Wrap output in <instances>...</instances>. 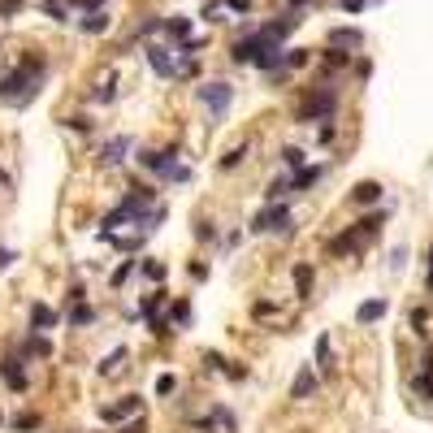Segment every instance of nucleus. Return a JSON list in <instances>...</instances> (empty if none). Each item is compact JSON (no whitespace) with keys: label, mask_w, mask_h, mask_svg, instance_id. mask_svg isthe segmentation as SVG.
<instances>
[{"label":"nucleus","mask_w":433,"mask_h":433,"mask_svg":"<svg viewBox=\"0 0 433 433\" xmlns=\"http://www.w3.org/2000/svg\"><path fill=\"white\" fill-rule=\"evenodd\" d=\"M139 277H143V282H152V286H161L165 277H169V265H165V260H139Z\"/></svg>","instance_id":"bb28decb"},{"label":"nucleus","mask_w":433,"mask_h":433,"mask_svg":"<svg viewBox=\"0 0 433 433\" xmlns=\"http://www.w3.org/2000/svg\"><path fill=\"white\" fill-rule=\"evenodd\" d=\"M105 5H109V0H65V9H83V13H95Z\"/></svg>","instance_id":"a19ab883"},{"label":"nucleus","mask_w":433,"mask_h":433,"mask_svg":"<svg viewBox=\"0 0 433 433\" xmlns=\"http://www.w3.org/2000/svg\"><path fill=\"white\" fill-rule=\"evenodd\" d=\"M277 312V303H269V299H260V303H251V317H273Z\"/></svg>","instance_id":"09e8293b"},{"label":"nucleus","mask_w":433,"mask_h":433,"mask_svg":"<svg viewBox=\"0 0 433 433\" xmlns=\"http://www.w3.org/2000/svg\"><path fill=\"white\" fill-rule=\"evenodd\" d=\"M131 273H139V260H131V256H126V260H121V265L109 273V286H113V291H121L126 282H131Z\"/></svg>","instance_id":"2f4dec72"},{"label":"nucleus","mask_w":433,"mask_h":433,"mask_svg":"<svg viewBox=\"0 0 433 433\" xmlns=\"http://www.w3.org/2000/svg\"><path fill=\"white\" fill-rule=\"evenodd\" d=\"M403 265H407V247H394V251H390V269L399 273Z\"/></svg>","instance_id":"3c124183"},{"label":"nucleus","mask_w":433,"mask_h":433,"mask_svg":"<svg viewBox=\"0 0 433 433\" xmlns=\"http://www.w3.org/2000/svg\"><path fill=\"white\" fill-rule=\"evenodd\" d=\"M147 334L156 338V342H165V338H173V329H169L165 317H147Z\"/></svg>","instance_id":"c9c22d12"},{"label":"nucleus","mask_w":433,"mask_h":433,"mask_svg":"<svg viewBox=\"0 0 433 433\" xmlns=\"http://www.w3.org/2000/svg\"><path fill=\"white\" fill-rule=\"evenodd\" d=\"M61 433H79V429H61Z\"/></svg>","instance_id":"052dcab7"},{"label":"nucleus","mask_w":433,"mask_h":433,"mask_svg":"<svg viewBox=\"0 0 433 433\" xmlns=\"http://www.w3.org/2000/svg\"><path fill=\"white\" fill-rule=\"evenodd\" d=\"M165 27V18H156V13H147V22H139V35H156Z\"/></svg>","instance_id":"a18cd8bd"},{"label":"nucleus","mask_w":433,"mask_h":433,"mask_svg":"<svg viewBox=\"0 0 433 433\" xmlns=\"http://www.w3.org/2000/svg\"><path fill=\"white\" fill-rule=\"evenodd\" d=\"M143 57H147V65H152V74H156V79H173V74H178L173 48H165V44H147Z\"/></svg>","instance_id":"9b49d317"},{"label":"nucleus","mask_w":433,"mask_h":433,"mask_svg":"<svg viewBox=\"0 0 433 433\" xmlns=\"http://www.w3.org/2000/svg\"><path fill=\"white\" fill-rule=\"evenodd\" d=\"M204 22H221V5H217V0H208V5H204V13H199Z\"/></svg>","instance_id":"8fccbe9b"},{"label":"nucleus","mask_w":433,"mask_h":433,"mask_svg":"<svg viewBox=\"0 0 433 433\" xmlns=\"http://www.w3.org/2000/svg\"><path fill=\"white\" fill-rule=\"evenodd\" d=\"M126 360H131V347H113L105 360L95 364V373H100V377H117V373L126 368Z\"/></svg>","instance_id":"a211bd4d"},{"label":"nucleus","mask_w":433,"mask_h":433,"mask_svg":"<svg viewBox=\"0 0 433 433\" xmlns=\"http://www.w3.org/2000/svg\"><path fill=\"white\" fill-rule=\"evenodd\" d=\"M131 152H135V135H113V139H105V147H100V165L117 169V165H126Z\"/></svg>","instance_id":"9d476101"},{"label":"nucleus","mask_w":433,"mask_h":433,"mask_svg":"<svg viewBox=\"0 0 433 433\" xmlns=\"http://www.w3.org/2000/svg\"><path fill=\"white\" fill-rule=\"evenodd\" d=\"M57 325H61V312L35 299L31 312H27V329H31V334H48V329H57Z\"/></svg>","instance_id":"4468645a"},{"label":"nucleus","mask_w":433,"mask_h":433,"mask_svg":"<svg viewBox=\"0 0 433 433\" xmlns=\"http://www.w3.org/2000/svg\"><path fill=\"white\" fill-rule=\"evenodd\" d=\"M152 390H156V399H169V394L178 390V373H161V377H156V386H152Z\"/></svg>","instance_id":"e433bc0d"},{"label":"nucleus","mask_w":433,"mask_h":433,"mask_svg":"<svg viewBox=\"0 0 433 433\" xmlns=\"http://www.w3.org/2000/svg\"><path fill=\"white\" fill-rule=\"evenodd\" d=\"M173 44H187L191 39V18H182V13H178V18H165V27H161Z\"/></svg>","instance_id":"a878e982"},{"label":"nucleus","mask_w":433,"mask_h":433,"mask_svg":"<svg viewBox=\"0 0 433 433\" xmlns=\"http://www.w3.org/2000/svg\"><path fill=\"white\" fill-rule=\"evenodd\" d=\"M69 303H87V286H83V282H74V286L65 291V308H69Z\"/></svg>","instance_id":"c03bdc74"},{"label":"nucleus","mask_w":433,"mask_h":433,"mask_svg":"<svg viewBox=\"0 0 433 433\" xmlns=\"http://www.w3.org/2000/svg\"><path fill=\"white\" fill-rule=\"evenodd\" d=\"M247 234H291V204H265L247 221Z\"/></svg>","instance_id":"0eeeda50"},{"label":"nucleus","mask_w":433,"mask_h":433,"mask_svg":"<svg viewBox=\"0 0 433 433\" xmlns=\"http://www.w3.org/2000/svg\"><path fill=\"white\" fill-rule=\"evenodd\" d=\"M381 195H386V187L373 182V178H368V182H355V187H351V204H355V208H377Z\"/></svg>","instance_id":"dca6fc26"},{"label":"nucleus","mask_w":433,"mask_h":433,"mask_svg":"<svg viewBox=\"0 0 433 433\" xmlns=\"http://www.w3.org/2000/svg\"><path fill=\"white\" fill-rule=\"evenodd\" d=\"M312 355H317V364H312V368H321L325 377L334 373V342H329V334H321V338H317V351H312Z\"/></svg>","instance_id":"393cba45"},{"label":"nucleus","mask_w":433,"mask_h":433,"mask_svg":"<svg viewBox=\"0 0 433 433\" xmlns=\"http://www.w3.org/2000/svg\"><path fill=\"white\" fill-rule=\"evenodd\" d=\"M277 156H282V165H286V173H299L303 165H308V152H303V147H295V143H286L282 152H277Z\"/></svg>","instance_id":"c85d7f7f"},{"label":"nucleus","mask_w":433,"mask_h":433,"mask_svg":"<svg viewBox=\"0 0 433 433\" xmlns=\"http://www.w3.org/2000/svg\"><path fill=\"white\" fill-rule=\"evenodd\" d=\"M135 161L156 182H191V165H182V147H135Z\"/></svg>","instance_id":"7ed1b4c3"},{"label":"nucleus","mask_w":433,"mask_h":433,"mask_svg":"<svg viewBox=\"0 0 433 433\" xmlns=\"http://www.w3.org/2000/svg\"><path fill=\"white\" fill-rule=\"evenodd\" d=\"M65 131H79V135H91V131H95V121H91L87 113H69V117H65Z\"/></svg>","instance_id":"f704fd0d"},{"label":"nucleus","mask_w":433,"mask_h":433,"mask_svg":"<svg viewBox=\"0 0 433 433\" xmlns=\"http://www.w3.org/2000/svg\"><path fill=\"white\" fill-rule=\"evenodd\" d=\"M0 182H5V173H0Z\"/></svg>","instance_id":"680f3d73"},{"label":"nucleus","mask_w":433,"mask_h":433,"mask_svg":"<svg viewBox=\"0 0 433 433\" xmlns=\"http://www.w3.org/2000/svg\"><path fill=\"white\" fill-rule=\"evenodd\" d=\"M429 291H433V247H429Z\"/></svg>","instance_id":"bf43d9fd"},{"label":"nucleus","mask_w":433,"mask_h":433,"mask_svg":"<svg viewBox=\"0 0 433 433\" xmlns=\"http://www.w3.org/2000/svg\"><path fill=\"white\" fill-rule=\"evenodd\" d=\"M199 360H204V368H208V373H225V364H230V360H225L221 351H204Z\"/></svg>","instance_id":"58836bf2"},{"label":"nucleus","mask_w":433,"mask_h":433,"mask_svg":"<svg viewBox=\"0 0 433 433\" xmlns=\"http://www.w3.org/2000/svg\"><path fill=\"white\" fill-rule=\"evenodd\" d=\"M195 243H204V247L213 243V247H217V243H221V230H217V221L199 217V221H195Z\"/></svg>","instance_id":"7c9ffc66"},{"label":"nucleus","mask_w":433,"mask_h":433,"mask_svg":"<svg viewBox=\"0 0 433 433\" xmlns=\"http://www.w3.org/2000/svg\"><path fill=\"white\" fill-rule=\"evenodd\" d=\"M0 425H5V416H0Z\"/></svg>","instance_id":"e2e57ef3"},{"label":"nucleus","mask_w":433,"mask_h":433,"mask_svg":"<svg viewBox=\"0 0 433 433\" xmlns=\"http://www.w3.org/2000/svg\"><path fill=\"white\" fill-rule=\"evenodd\" d=\"M282 195H291V173H277L273 182L265 187V199H269V204H282Z\"/></svg>","instance_id":"72a5a7b5"},{"label":"nucleus","mask_w":433,"mask_h":433,"mask_svg":"<svg viewBox=\"0 0 433 433\" xmlns=\"http://www.w3.org/2000/svg\"><path fill=\"white\" fill-rule=\"evenodd\" d=\"M325 178V165H303L299 173H291V191H308Z\"/></svg>","instance_id":"5701e85b"},{"label":"nucleus","mask_w":433,"mask_h":433,"mask_svg":"<svg viewBox=\"0 0 433 433\" xmlns=\"http://www.w3.org/2000/svg\"><path fill=\"white\" fill-rule=\"evenodd\" d=\"M195 100L208 109L213 121H221L225 113H230V105H234V87L225 83V79H204V83L195 87Z\"/></svg>","instance_id":"39448f33"},{"label":"nucleus","mask_w":433,"mask_h":433,"mask_svg":"<svg viewBox=\"0 0 433 433\" xmlns=\"http://www.w3.org/2000/svg\"><path fill=\"white\" fill-rule=\"evenodd\" d=\"M13 351L22 355V360H53V338H48V334H27V338H18L13 342Z\"/></svg>","instance_id":"ddd939ff"},{"label":"nucleus","mask_w":433,"mask_h":433,"mask_svg":"<svg viewBox=\"0 0 433 433\" xmlns=\"http://www.w3.org/2000/svg\"><path fill=\"white\" fill-rule=\"evenodd\" d=\"M65 321H69V329H91V325L100 321V312L91 308V303H69V308H65Z\"/></svg>","instance_id":"f3484780"},{"label":"nucleus","mask_w":433,"mask_h":433,"mask_svg":"<svg viewBox=\"0 0 433 433\" xmlns=\"http://www.w3.org/2000/svg\"><path fill=\"white\" fill-rule=\"evenodd\" d=\"M334 113H338V91L334 87H312L303 95V105L295 109V121L317 126V121H334Z\"/></svg>","instance_id":"20e7f679"},{"label":"nucleus","mask_w":433,"mask_h":433,"mask_svg":"<svg viewBox=\"0 0 433 433\" xmlns=\"http://www.w3.org/2000/svg\"><path fill=\"white\" fill-rule=\"evenodd\" d=\"M321 143H334V121H321V131H317Z\"/></svg>","instance_id":"5fc2aeb1"},{"label":"nucleus","mask_w":433,"mask_h":433,"mask_svg":"<svg viewBox=\"0 0 433 433\" xmlns=\"http://www.w3.org/2000/svg\"><path fill=\"white\" fill-rule=\"evenodd\" d=\"M225 377H230V381H247V368L243 364H225Z\"/></svg>","instance_id":"864d4df0"},{"label":"nucleus","mask_w":433,"mask_h":433,"mask_svg":"<svg viewBox=\"0 0 433 433\" xmlns=\"http://www.w3.org/2000/svg\"><path fill=\"white\" fill-rule=\"evenodd\" d=\"M44 79H48V57L44 53H22L5 74H0V105H9V109L35 105V95L44 91Z\"/></svg>","instance_id":"f257e3e1"},{"label":"nucleus","mask_w":433,"mask_h":433,"mask_svg":"<svg viewBox=\"0 0 433 433\" xmlns=\"http://www.w3.org/2000/svg\"><path fill=\"white\" fill-rule=\"evenodd\" d=\"M13 260H18V251H13V247H0V273H5Z\"/></svg>","instance_id":"603ef678"},{"label":"nucleus","mask_w":433,"mask_h":433,"mask_svg":"<svg viewBox=\"0 0 433 433\" xmlns=\"http://www.w3.org/2000/svg\"><path fill=\"white\" fill-rule=\"evenodd\" d=\"M121 433H147V416H131L121 425Z\"/></svg>","instance_id":"de8ad7c7"},{"label":"nucleus","mask_w":433,"mask_h":433,"mask_svg":"<svg viewBox=\"0 0 433 433\" xmlns=\"http://www.w3.org/2000/svg\"><path fill=\"white\" fill-rule=\"evenodd\" d=\"M412 329H416L420 338L429 334V312H425V308H412Z\"/></svg>","instance_id":"37998d69"},{"label":"nucleus","mask_w":433,"mask_h":433,"mask_svg":"<svg viewBox=\"0 0 433 433\" xmlns=\"http://www.w3.org/2000/svg\"><path fill=\"white\" fill-rule=\"evenodd\" d=\"M317 386H321V377H317V368H312V364H303V368L295 373V381H291V399H295V403H303V399H312V394H317Z\"/></svg>","instance_id":"2eb2a0df"},{"label":"nucleus","mask_w":433,"mask_h":433,"mask_svg":"<svg viewBox=\"0 0 433 433\" xmlns=\"http://www.w3.org/2000/svg\"><path fill=\"white\" fill-rule=\"evenodd\" d=\"M291 277H295V295H299V299H312V277H317V269H312L308 260H299V265L291 269Z\"/></svg>","instance_id":"aec40b11"},{"label":"nucleus","mask_w":433,"mask_h":433,"mask_svg":"<svg viewBox=\"0 0 433 433\" xmlns=\"http://www.w3.org/2000/svg\"><path fill=\"white\" fill-rule=\"evenodd\" d=\"M187 277H191V282L199 286V282H208V277H213V269L204 265V260H191V265H187Z\"/></svg>","instance_id":"ea45409f"},{"label":"nucleus","mask_w":433,"mask_h":433,"mask_svg":"<svg viewBox=\"0 0 433 433\" xmlns=\"http://www.w3.org/2000/svg\"><path fill=\"white\" fill-rule=\"evenodd\" d=\"M312 0H291V13H299V9H308Z\"/></svg>","instance_id":"13d9d810"},{"label":"nucleus","mask_w":433,"mask_h":433,"mask_svg":"<svg viewBox=\"0 0 433 433\" xmlns=\"http://www.w3.org/2000/svg\"><path fill=\"white\" fill-rule=\"evenodd\" d=\"M9 429H13V433H35V429H44V416H39V412H18V416L9 420Z\"/></svg>","instance_id":"473e14b6"},{"label":"nucleus","mask_w":433,"mask_h":433,"mask_svg":"<svg viewBox=\"0 0 433 433\" xmlns=\"http://www.w3.org/2000/svg\"><path fill=\"white\" fill-rule=\"evenodd\" d=\"M325 65L342 69V65H351V53H342V48H329V53H325Z\"/></svg>","instance_id":"79ce46f5"},{"label":"nucleus","mask_w":433,"mask_h":433,"mask_svg":"<svg viewBox=\"0 0 433 433\" xmlns=\"http://www.w3.org/2000/svg\"><path fill=\"white\" fill-rule=\"evenodd\" d=\"M187 429L191 433H239V416L225 403H208L204 416H187Z\"/></svg>","instance_id":"423d86ee"},{"label":"nucleus","mask_w":433,"mask_h":433,"mask_svg":"<svg viewBox=\"0 0 433 433\" xmlns=\"http://www.w3.org/2000/svg\"><path fill=\"white\" fill-rule=\"evenodd\" d=\"M109 27H113V18H109L105 9H95V13H83V18H79V31H83V35H105Z\"/></svg>","instance_id":"4be33fe9"},{"label":"nucleus","mask_w":433,"mask_h":433,"mask_svg":"<svg viewBox=\"0 0 433 433\" xmlns=\"http://www.w3.org/2000/svg\"><path fill=\"white\" fill-rule=\"evenodd\" d=\"M165 303H169V291H165V286H156L152 295H143V299H139V317H143V321H147V317H161V312H165Z\"/></svg>","instance_id":"412c9836"},{"label":"nucleus","mask_w":433,"mask_h":433,"mask_svg":"<svg viewBox=\"0 0 433 433\" xmlns=\"http://www.w3.org/2000/svg\"><path fill=\"white\" fill-rule=\"evenodd\" d=\"M139 412H143V394H121L113 403H100V420H105V425H126Z\"/></svg>","instance_id":"1a4fd4ad"},{"label":"nucleus","mask_w":433,"mask_h":433,"mask_svg":"<svg viewBox=\"0 0 433 433\" xmlns=\"http://www.w3.org/2000/svg\"><path fill=\"white\" fill-rule=\"evenodd\" d=\"M364 44V31H355V27H334L329 31V48H360Z\"/></svg>","instance_id":"b1692460"},{"label":"nucleus","mask_w":433,"mask_h":433,"mask_svg":"<svg viewBox=\"0 0 433 433\" xmlns=\"http://www.w3.org/2000/svg\"><path fill=\"white\" fill-rule=\"evenodd\" d=\"M165 321H169V329H173V334H182V329H191V321H195L191 295H178V299H169V303H165Z\"/></svg>","instance_id":"f8f14e48"},{"label":"nucleus","mask_w":433,"mask_h":433,"mask_svg":"<svg viewBox=\"0 0 433 433\" xmlns=\"http://www.w3.org/2000/svg\"><path fill=\"white\" fill-rule=\"evenodd\" d=\"M386 312H390V303H386V299H364L360 308H355V321H360V325H377Z\"/></svg>","instance_id":"6ab92c4d"},{"label":"nucleus","mask_w":433,"mask_h":433,"mask_svg":"<svg viewBox=\"0 0 433 433\" xmlns=\"http://www.w3.org/2000/svg\"><path fill=\"white\" fill-rule=\"evenodd\" d=\"M225 9L230 13H251V0H225Z\"/></svg>","instance_id":"6e6d98bb"},{"label":"nucleus","mask_w":433,"mask_h":433,"mask_svg":"<svg viewBox=\"0 0 433 433\" xmlns=\"http://www.w3.org/2000/svg\"><path fill=\"white\" fill-rule=\"evenodd\" d=\"M0 381H5V390H13V394H27V390H31V373H27V360H22L18 351L0 355Z\"/></svg>","instance_id":"6e6552de"},{"label":"nucleus","mask_w":433,"mask_h":433,"mask_svg":"<svg viewBox=\"0 0 433 433\" xmlns=\"http://www.w3.org/2000/svg\"><path fill=\"white\" fill-rule=\"evenodd\" d=\"M247 156H251V143H239V147H230V152H225V156L217 161V169H221V173H230V169H239Z\"/></svg>","instance_id":"c756f323"},{"label":"nucleus","mask_w":433,"mask_h":433,"mask_svg":"<svg viewBox=\"0 0 433 433\" xmlns=\"http://www.w3.org/2000/svg\"><path fill=\"white\" fill-rule=\"evenodd\" d=\"M117 100V74H109V79H100L95 91H91V105H113Z\"/></svg>","instance_id":"cd10ccee"},{"label":"nucleus","mask_w":433,"mask_h":433,"mask_svg":"<svg viewBox=\"0 0 433 433\" xmlns=\"http://www.w3.org/2000/svg\"><path fill=\"white\" fill-rule=\"evenodd\" d=\"M221 243H225V251H234V247H239V243H243V230H230V234H225V239H221Z\"/></svg>","instance_id":"4d7b16f0"},{"label":"nucleus","mask_w":433,"mask_h":433,"mask_svg":"<svg viewBox=\"0 0 433 433\" xmlns=\"http://www.w3.org/2000/svg\"><path fill=\"white\" fill-rule=\"evenodd\" d=\"M22 5H27V0H0V18H18Z\"/></svg>","instance_id":"49530a36"},{"label":"nucleus","mask_w":433,"mask_h":433,"mask_svg":"<svg viewBox=\"0 0 433 433\" xmlns=\"http://www.w3.org/2000/svg\"><path fill=\"white\" fill-rule=\"evenodd\" d=\"M386 208H373L368 217H360V221H351L347 225V230L342 234H334V239H329L325 243V251H329V256H360V251L381 234V225H386Z\"/></svg>","instance_id":"f03ea898"},{"label":"nucleus","mask_w":433,"mask_h":433,"mask_svg":"<svg viewBox=\"0 0 433 433\" xmlns=\"http://www.w3.org/2000/svg\"><path fill=\"white\" fill-rule=\"evenodd\" d=\"M308 61H312L308 48H286V69H303Z\"/></svg>","instance_id":"4c0bfd02"}]
</instances>
